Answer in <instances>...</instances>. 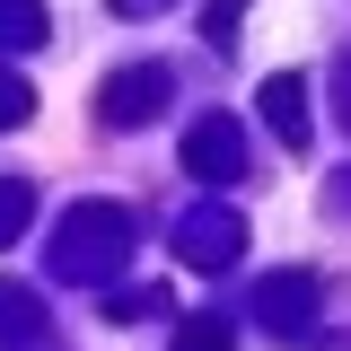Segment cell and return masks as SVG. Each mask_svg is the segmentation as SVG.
<instances>
[{"instance_id":"6da1fadb","label":"cell","mask_w":351,"mask_h":351,"mask_svg":"<svg viewBox=\"0 0 351 351\" xmlns=\"http://www.w3.org/2000/svg\"><path fill=\"white\" fill-rule=\"evenodd\" d=\"M132 237L141 228H132L123 202H80V211H62V228H53V272L97 290V281H114L132 263Z\"/></svg>"},{"instance_id":"7a4b0ae2","label":"cell","mask_w":351,"mask_h":351,"mask_svg":"<svg viewBox=\"0 0 351 351\" xmlns=\"http://www.w3.org/2000/svg\"><path fill=\"white\" fill-rule=\"evenodd\" d=\"M167 62H141V71H114V80L97 88V123L106 132H132V123H158L167 114Z\"/></svg>"},{"instance_id":"3957f363","label":"cell","mask_w":351,"mask_h":351,"mask_svg":"<svg viewBox=\"0 0 351 351\" xmlns=\"http://www.w3.org/2000/svg\"><path fill=\"white\" fill-rule=\"evenodd\" d=\"M255 316H263L272 343H307L316 334V272H272L255 290Z\"/></svg>"},{"instance_id":"277c9868","label":"cell","mask_w":351,"mask_h":351,"mask_svg":"<svg viewBox=\"0 0 351 351\" xmlns=\"http://www.w3.org/2000/svg\"><path fill=\"white\" fill-rule=\"evenodd\" d=\"M176 255L193 263V272H228V263L246 255V219L228 211V202H219V211H184V228H176Z\"/></svg>"},{"instance_id":"5b68a950","label":"cell","mask_w":351,"mask_h":351,"mask_svg":"<svg viewBox=\"0 0 351 351\" xmlns=\"http://www.w3.org/2000/svg\"><path fill=\"white\" fill-rule=\"evenodd\" d=\"M184 176H202V184H237V176H246V132L228 123V114H202V123L184 132Z\"/></svg>"},{"instance_id":"8992f818","label":"cell","mask_w":351,"mask_h":351,"mask_svg":"<svg viewBox=\"0 0 351 351\" xmlns=\"http://www.w3.org/2000/svg\"><path fill=\"white\" fill-rule=\"evenodd\" d=\"M263 123L281 132V149H307V80L299 71H272L263 80Z\"/></svg>"},{"instance_id":"52a82bcc","label":"cell","mask_w":351,"mask_h":351,"mask_svg":"<svg viewBox=\"0 0 351 351\" xmlns=\"http://www.w3.org/2000/svg\"><path fill=\"white\" fill-rule=\"evenodd\" d=\"M0 343H9V351L44 343V316H36V290H18V281H0Z\"/></svg>"},{"instance_id":"ba28073f","label":"cell","mask_w":351,"mask_h":351,"mask_svg":"<svg viewBox=\"0 0 351 351\" xmlns=\"http://www.w3.org/2000/svg\"><path fill=\"white\" fill-rule=\"evenodd\" d=\"M44 36H53L44 0H0V53H36Z\"/></svg>"},{"instance_id":"9c48e42d","label":"cell","mask_w":351,"mask_h":351,"mask_svg":"<svg viewBox=\"0 0 351 351\" xmlns=\"http://www.w3.org/2000/svg\"><path fill=\"white\" fill-rule=\"evenodd\" d=\"M106 316H114V325H141V316H167V290H114V299H106Z\"/></svg>"},{"instance_id":"30bf717a","label":"cell","mask_w":351,"mask_h":351,"mask_svg":"<svg viewBox=\"0 0 351 351\" xmlns=\"http://www.w3.org/2000/svg\"><path fill=\"white\" fill-rule=\"evenodd\" d=\"M27 219H36V193H27V184H0V246H18Z\"/></svg>"},{"instance_id":"8fae6325","label":"cell","mask_w":351,"mask_h":351,"mask_svg":"<svg viewBox=\"0 0 351 351\" xmlns=\"http://www.w3.org/2000/svg\"><path fill=\"white\" fill-rule=\"evenodd\" d=\"M27 114H36V88L18 80V71H0V132H18Z\"/></svg>"},{"instance_id":"7c38bea8","label":"cell","mask_w":351,"mask_h":351,"mask_svg":"<svg viewBox=\"0 0 351 351\" xmlns=\"http://www.w3.org/2000/svg\"><path fill=\"white\" fill-rule=\"evenodd\" d=\"M237 18H246V0H202V36L211 44H237Z\"/></svg>"},{"instance_id":"4fadbf2b","label":"cell","mask_w":351,"mask_h":351,"mask_svg":"<svg viewBox=\"0 0 351 351\" xmlns=\"http://www.w3.org/2000/svg\"><path fill=\"white\" fill-rule=\"evenodd\" d=\"M176 351H228V325H219V316H184Z\"/></svg>"},{"instance_id":"5bb4252c","label":"cell","mask_w":351,"mask_h":351,"mask_svg":"<svg viewBox=\"0 0 351 351\" xmlns=\"http://www.w3.org/2000/svg\"><path fill=\"white\" fill-rule=\"evenodd\" d=\"M343 132H351V62H343Z\"/></svg>"}]
</instances>
